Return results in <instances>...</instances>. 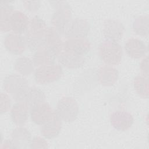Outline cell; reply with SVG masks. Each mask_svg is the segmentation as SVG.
<instances>
[{"label":"cell","instance_id":"obj_1","mask_svg":"<svg viewBox=\"0 0 149 149\" xmlns=\"http://www.w3.org/2000/svg\"><path fill=\"white\" fill-rule=\"evenodd\" d=\"M47 29L45 22L40 17L35 16L30 20L24 37L27 47L31 51H36L44 46Z\"/></svg>","mask_w":149,"mask_h":149},{"label":"cell","instance_id":"obj_2","mask_svg":"<svg viewBox=\"0 0 149 149\" xmlns=\"http://www.w3.org/2000/svg\"><path fill=\"white\" fill-rule=\"evenodd\" d=\"M54 8L51 23L61 35L65 36L72 20V9L66 1H54L50 2Z\"/></svg>","mask_w":149,"mask_h":149},{"label":"cell","instance_id":"obj_3","mask_svg":"<svg viewBox=\"0 0 149 149\" xmlns=\"http://www.w3.org/2000/svg\"><path fill=\"white\" fill-rule=\"evenodd\" d=\"M3 85L5 91L17 102L24 101L30 88L27 79L17 74L7 76L3 80Z\"/></svg>","mask_w":149,"mask_h":149},{"label":"cell","instance_id":"obj_4","mask_svg":"<svg viewBox=\"0 0 149 149\" xmlns=\"http://www.w3.org/2000/svg\"><path fill=\"white\" fill-rule=\"evenodd\" d=\"M98 55L106 65H116L122 61V48L117 42L105 40L99 45Z\"/></svg>","mask_w":149,"mask_h":149},{"label":"cell","instance_id":"obj_5","mask_svg":"<svg viewBox=\"0 0 149 149\" xmlns=\"http://www.w3.org/2000/svg\"><path fill=\"white\" fill-rule=\"evenodd\" d=\"M77 101L71 97H63L56 104L55 112L59 118L65 122H72L79 114Z\"/></svg>","mask_w":149,"mask_h":149},{"label":"cell","instance_id":"obj_6","mask_svg":"<svg viewBox=\"0 0 149 149\" xmlns=\"http://www.w3.org/2000/svg\"><path fill=\"white\" fill-rule=\"evenodd\" d=\"M63 74L62 66L55 63L38 66L34 72V79L40 84H47L59 80Z\"/></svg>","mask_w":149,"mask_h":149},{"label":"cell","instance_id":"obj_7","mask_svg":"<svg viewBox=\"0 0 149 149\" xmlns=\"http://www.w3.org/2000/svg\"><path fill=\"white\" fill-rule=\"evenodd\" d=\"M55 111L47 102L40 103L30 108L31 120L37 125H42L54 115Z\"/></svg>","mask_w":149,"mask_h":149},{"label":"cell","instance_id":"obj_8","mask_svg":"<svg viewBox=\"0 0 149 149\" xmlns=\"http://www.w3.org/2000/svg\"><path fill=\"white\" fill-rule=\"evenodd\" d=\"M125 31V26L118 20L108 19L104 23L103 35L105 40L118 42L122 38Z\"/></svg>","mask_w":149,"mask_h":149},{"label":"cell","instance_id":"obj_9","mask_svg":"<svg viewBox=\"0 0 149 149\" xmlns=\"http://www.w3.org/2000/svg\"><path fill=\"white\" fill-rule=\"evenodd\" d=\"M90 30V25L87 20L76 18L71 21L65 36L68 38H86Z\"/></svg>","mask_w":149,"mask_h":149},{"label":"cell","instance_id":"obj_10","mask_svg":"<svg viewBox=\"0 0 149 149\" xmlns=\"http://www.w3.org/2000/svg\"><path fill=\"white\" fill-rule=\"evenodd\" d=\"M110 122L113 128L119 131H126L134 122L133 115L125 111L117 110L110 116Z\"/></svg>","mask_w":149,"mask_h":149},{"label":"cell","instance_id":"obj_11","mask_svg":"<svg viewBox=\"0 0 149 149\" xmlns=\"http://www.w3.org/2000/svg\"><path fill=\"white\" fill-rule=\"evenodd\" d=\"M3 43L6 49L15 55L22 54L27 47L25 37L13 32L6 36Z\"/></svg>","mask_w":149,"mask_h":149},{"label":"cell","instance_id":"obj_12","mask_svg":"<svg viewBox=\"0 0 149 149\" xmlns=\"http://www.w3.org/2000/svg\"><path fill=\"white\" fill-rule=\"evenodd\" d=\"M63 42L59 33L52 27H48L44 46L57 58L63 51Z\"/></svg>","mask_w":149,"mask_h":149},{"label":"cell","instance_id":"obj_13","mask_svg":"<svg viewBox=\"0 0 149 149\" xmlns=\"http://www.w3.org/2000/svg\"><path fill=\"white\" fill-rule=\"evenodd\" d=\"M91 48L90 42L86 38H68L63 42V51L84 56Z\"/></svg>","mask_w":149,"mask_h":149},{"label":"cell","instance_id":"obj_14","mask_svg":"<svg viewBox=\"0 0 149 149\" xmlns=\"http://www.w3.org/2000/svg\"><path fill=\"white\" fill-rule=\"evenodd\" d=\"M125 50L129 56L134 59H140L146 55L148 47L142 40L130 38L125 44Z\"/></svg>","mask_w":149,"mask_h":149},{"label":"cell","instance_id":"obj_15","mask_svg":"<svg viewBox=\"0 0 149 149\" xmlns=\"http://www.w3.org/2000/svg\"><path fill=\"white\" fill-rule=\"evenodd\" d=\"M10 136L14 148H30L32 140L31 134L26 128L20 126L15 128L12 130Z\"/></svg>","mask_w":149,"mask_h":149},{"label":"cell","instance_id":"obj_16","mask_svg":"<svg viewBox=\"0 0 149 149\" xmlns=\"http://www.w3.org/2000/svg\"><path fill=\"white\" fill-rule=\"evenodd\" d=\"M30 108L24 101H17L10 109V117L13 122L17 126L23 125L28 119Z\"/></svg>","mask_w":149,"mask_h":149},{"label":"cell","instance_id":"obj_17","mask_svg":"<svg viewBox=\"0 0 149 149\" xmlns=\"http://www.w3.org/2000/svg\"><path fill=\"white\" fill-rule=\"evenodd\" d=\"M118 76V71L111 65H104L98 70V80L100 84L104 86L113 85L117 81Z\"/></svg>","mask_w":149,"mask_h":149},{"label":"cell","instance_id":"obj_18","mask_svg":"<svg viewBox=\"0 0 149 149\" xmlns=\"http://www.w3.org/2000/svg\"><path fill=\"white\" fill-rule=\"evenodd\" d=\"M41 126V134L46 139H53L56 137L61 132L62 128V120L55 111L53 116Z\"/></svg>","mask_w":149,"mask_h":149},{"label":"cell","instance_id":"obj_19","mask_svg":"<svg viewBox=\"0 0 149 149\" xmlns=\"http://www.w3.org/2000/svg\"><path fill=\"white\" fill-rule=\"evenodd\" d=\"M30 20L25 13L20 10H14L10 18V29L12 32L22 34L25 33Z\"/></svg>","mask_w":149,"mask_h":149},{"label":"cell","instance_id":"obj_20","mask_svg":"<svg viewBox=\"0 0 149 149\" xmlns=\"http://www.w3.org/2000/svg\"><path fill=\"white\" fill-rule=\"evenodd\" d=\"M59 63L69 69H77L81 67L85 62L84 56L74 54L65 51L57 57Z\"/></svg>","mask_w":149,"mask_h":149},{"label":"cell","instance_id":"obj_21","mask_svg":"<svg viewBox=\"0 0 149 149\" xmlns=\"http://www.w3.org/2000/svg\"><path fill=\"white\" fill-rule=\"evenodd\" d=\"M56 58L51 51L43 46L36 51L33 56V61L34 65L38 67L55 63Z\"/></svg>","mask_w":149,"mask_h":149},{"label":"cell","instance_id":"obj_22","mask_svg":"<svg viewBox=\"0 0 149 149\" xmlns=\"http://www.w3.org/2000/svg\"><path fill=\"white\" fill-rule=\"evenodd\" d=\"M14 10L13 6L9 2H1L0 29L2 31L8 32L11 30L10 18Z\"/></svg>","mask_w":149,"mask_h":149},{"label":"cell","instance_id":"obj_23","mask_svg":"<svg viewBox=\"0 0 149 149\" xmlns=\"http://www.w3.org/2000/svg\"><path fill=\"white\" fill-rule=\"evenodd\" d=\"M45 95L40 89L33 87H30L24 98V101L28 105L29 108L45 102Z\"/></svg>","mask_w":149,"mask_h":149},{"label":"cell","instance_id":"obj_24","mask_svg":"<svg viewBox=\"0 0 149 149\" xmlns=\"http://www.w3.org/2000/svg\"><path fill=\"white\" fill-rule=\"evenodd\" d=\"M34 64L33 60L26 56L17 58L15 63V69L20 75L29 76L34 71Z\"/></svg>","mask_w":149,"mask_h":149},{"label":"cell","instance_id":"obj_25","mask_svg":"<svg viewBox=\"0 0 149 149\" xmlns=\"http://www.w3.org/2000/svg\"><path fill=\"white\" fill-rule=\"evenodd\" d=\"M133 86L136 92L142 98H148L149 95L148 77L142 74L136 76L133 80Z\"/></svg>","mask_w":149,"mask_h":149},{"label":"cell","instance_id":"obj_26","mask_svg":"<svg viewBox=\"0 0 149 149\" xmlns=\"http://www.w3.org/2000/svg\"><path fill=\"white\" fill-rule=\"evenodd\" d=\"M148 15H141L135 19L133 23V30L136 34L148 36Z\"/></svg>","mask_w":149,"mask_h":149},{"label":"cell","instance_id":"obj_27","mask_svg":"<svg viewBox=\"0 0 149 149\" xmlns=\"http://www.w3.org/2000/svg\"><path fill=\"white\" fill-rule=\"evenodd\" d=\"M1 113L8 112L11 107V100L9 95L5 93H1V105H0Z\"/></svg>","mask_w":149,"mask_h":149},{"label":"cell","instance_id":"obj_28","mask_svg":"<svg viewBox=\"0 0 149 149\" xmlns=\"http://www.w3.org/2000/svg\"><path fill=\"white\" fill-rule=\"evenodd\" d=\"M48 147L47 141L40 136H36L31 140L30 147V148H47Z\"/></svg>","mask_w":149,"mask_h":149},{"label":"cell","instance_id":"obj_29","mask_svg":"<svg viewBox=\"0 0 149 149\" xmlns=\"http://www.w3.org/2000/svg\"><path fill=\"white\" fill-rule=\"evenodd\" d=\"M24 8L31 12H36L39 9L41 6V2L40 1H23Z\"/></svg>","mask_w":149,"mask_h":149},{"label":"cell","instance_id":"obj_30","mask_svg":"<svg viewBox=\"0 0 149 149\" xmlns=\"http://www.w3.org/2000/svg\"><path fill=\"white\" fill-rule=\"evenodd\" d=\"M141 74L148 77V57L147 55L144 56L140 64Z\"/></svg>","mask_w":149,"mask_h":149}]
</instances>
